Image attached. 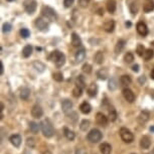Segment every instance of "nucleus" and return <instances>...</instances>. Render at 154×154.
<instances>
[{
    "mask_svg": "<svg viewBox=\"0 0 154 154\" xmlns=\"http://www.w3.org/2000/svg\"><path fill=\"white\" fill-rule=\"evenodd\" d=\"M40 128H42V134L45 136V137H53L54 134V126L51 124V122L49 121V119H45L42 123H40Z\"/></svg>",
    "mask_w": 154,
    "mask_h": 154,
    "instance_id": "1",
    "label": "nucleus"
},
{
    "mask_svg": "<svg viewBox=\"0 0 154 154\" xmlns=\"http://www.w3.org/2000/svg\"><path fill=\"white\" fill-rule=\"evenodd\" d=\"M48 59L53 60L56 63L57 68H60L65 65L66 63V56L63 53H60V51H54L51 54V56L48 57Z\"/></svg>",
    "mask_w": 154,
    "mask_h": 154,
    "instance_id": "2",
    "label": "nucleus"
},
{
    "mask_svg": "<svg viewBox=\"0 0 154 154\" xmlns=\"http://www.w3.org/2000/svg\"><path fill=\"white\" fill-rule=\"evenodd\" d=\"M42 13L46 19L49 20V21H56L57 19V12L54 11V9H53V8L49 6H43L42 9Z\"/></svg>",
    "mask_w": 154,
    "mask_h": 154,
    "instance_id": "3",
    "label": "nucleus"
},
{
    "mask_svg": "<svg viewBox=\"0 0 154 154\" xmlns=\"http://www.w3.org/2000/svg\"><path fill=\"white\" fill-rule=\"evenodd\" d=\"M102 137H103V135H102L100 130L98 129H92L87 135V138L91 143H98L99 141H101Z\"/></svg>",
    "mask_w": 154,
    "mask_h": 154,
    "instance_id": "4",
    "label": "nucleus"
},
{
    "mask_svg": "<svg viewBox=\"0 0 154 154\" xmlns=\"http://www.w3.org/2000/svg\"><path fill=\"white\" fill-rule=\"evenodd\" d=\"M120 136H121V139L125 143H131V142H133V140H134V135H133V133L130 131L129 129L124 128V127L120 129Z\"/></svg>",
    "mask_w": 154,
    "mask_h": 154,
    "instance_id": "5",
    "label": "nucleus"
},
{
    "mask_svg": "<svg viewBox=\"0 0 154 154\" xmlns=\"http://www.w3.org/2000/svg\"><path fill=\"white\" fill-rule=\"evenodd\" d=\"M23 6H24V9L28 14H32L36 10L37 2L35 0H24Z\"/></svg>",
    "mask_w": 154,
    "mask_h": 154,
    "instance_id": "6",
    "label": "nucleus"
},
{
    "mask_svg": "<svg viewBox=\"0 0 154 154\" xmlns=\"http://www.w3.org/2000/svg\"><path fill=\"white\" fill-rule=\"evenodd\" d=\"M35 26H36L37 29L40 30V31H45V30L48 29L49 25L45 18H42V17H38V18L35 19Z\"/></svg>",
    "mask_w": 154,
    "mask_h": 154,
    "instance_id": "7",
    "label": "nucleus"
},
{
    "mask_svg": "<svg viewBox=\"0 0 154 154\" xmlns=\"http://www.w3.org/2000/svg\"><path fill=\"white\" fill-rule=\"evenodd\" d=\"M136 29H137V32L140 34L141 36H146L148 34V28L147 25L145 24L144 22H138L137 25H136Z\"/></svg>",
    "mask_w": 154,
    "mask_h": 154,
    "instance_id": "8",
    "label": "nucleus"
},
{
    "mask_svg": "<svg viewBox=\"0 0 154 154\" xmlns=\"http://www.w3.org/2000/svg\"><path fill=\"white\" fill-rule=\"evenodd\" d=\"M43 115V110L39 105H34L31 109V116L35 119H39L42 118Z\"/></svg>",
    "mask_w": 154,
    "mask_h": 154,
    "instance_id": "9",
    "label": "nucleus"
},
{
    "mask_svg": "<svg viewBox=\"0 0 154 154\" xmlns=\"http://www.w3.org/2000/svg\"><path fill=\"white\" fill-rule=\"evenodd\" d=\"M123 96H124L125 100H126L127 102H129V103H133V102L135 101L134 93H133L131 90L128 89V88H125L123 90Z\"/></svg>",
    "mask_w": 154,
    "mask_h": 154,
    "instance_id": "10",
    "label": "nucleus"
},
{
    "mask_svg": "<svg viewBox=\"0 0 154 154\" xmlns=\"http://www.w3.org/2000/svg\"><path fill=\"white\" fill-rule=\"evenodd\" d=\"M96 121H97V123L99 125H101V126H106V125L108 124V118L101 112L97 113V115H96Z\"/></svg>",
    "mask_w": 154,
    "mask_h": 154,
    "instance_id": "11",
    "label": "nucleus"
},
{
    "mask_svg": "<svg viewBox=\"0 0 154 154\" xmlns=\"http://www.w3.org/2000/svg\"><path fill=\"white\" fill-rule=\"evenodd\" d=\"M9 140L11 142V144H12L14 147L18 148L20 146V144H21L22 139H21V136H20L19 134H14L12 136H10Z\"/></svg>",
    "mask_w": 154,
    "mask_h": 154,
    "instance_id": "12",
    "label": "nucleus"
},
{
    "mask_svg": "<svg viewBox=\"0 0 154 154\" xmlns=\"http://www.w3.org/2000/svg\"><path fill=\"white\" fill-rule=\"evenodd\" d=\"M154 10V1L153 0H145L143 3V11L149 13Z\"/></svg>",
    "mask_w": 154,
    "mask_h": 154,
    "instance_id": "13",
    "label": "nucleus"
},
{
    "mask_svg": "<svg viewBox=\"0 0 154 154\" xmlns=\"http://www.w3.org/2000/svg\"><path fill=\"white\" fill-rule=\"evenodd\" d=\"M86 57V51L85 48H80L79 51L75 53V62L77 63H82Z\"/></svg>",
    "mask_w": 154,
    "mask_h": 154,
    "instance_id": "14",
    "label": "nucleus"
},
{
    "mask_svg": "<svg viewBox=\"0 0 154 154\" xmlns=\"http://www.w3.org/2000/svg\"><path fill=\"white\" fill-rule=\"evenodd\" d=\"M87 92H88V95L91 98L96 97L97 94H98V86L96 85L95 83H92L91 85L88 87V90H87Z\"/></svg>",
    "mask_w": 154,
    "mask_h": 154,
    "instance_id": "15",
    "label": "nucleus"
},
{
    "mask_svg": "<svg viewBox=\"0 0 154 154\" xmlns=\"http://www.w3.org/2000/svg\"><path fill=\"white\" fill-rule=\"evenodd\" d=\"M72 108V101H69V99H65V100L62 101V110L65 113H68L69 111H71Z\"/></svg>",
    "mask_w": 154,
    "mask_h": 154,
    "instance_id": "16",
    "label": "nucleus"
},
{
    "mask_svg": "<svg viewBox=\"0 0 154 154\" xmlns=\"http://www.w3.org/2000/svg\"><path fill=\"white\" fill-rule=\"evenodd\" d=\"M140 146L143 149H148L151 146V139L149 136H143L140 140Z\"/></svg>",
    "mask_w": 154,
    "mask_h": 154,
    "instance_id": "17",
    "label": "nucleus"
},
{
    "mask_svg": "<svg viewBox=\"0 0 154 154\" xmlns=\"http://www.w3.org/2000/svg\"><path fill=\"white\" fill-rule=\"evenodd\" d=\"M108 75H109V72L108 69H107L106 68H103V69H100L99 71L97 72V77L99 80H106L107 78H108Z\"/></svg>",
    "mask_w": 154,
    "mask_h": 154,
    "instance_id": "18",
    "label": "nucleus"
},
{
    "mask_svg": "<svg viewBox=\"0 0 154 154\" xmlns=\"http://www.w3.org/2000/svg\"><path fill=\"white\" fill-rule=\"evenodd\" d=\"M72 46H75V48L82 45V39H81V37L75 32L72 33Z\"/></svg>",
    "mask_w": 154,
    "mask_h": 154,
    "instance_id": "19",
    "label": "nucleus"
},
{
    "mask_svg": "<svg viewBox=\"0 0 154 154\" xmlns=\"http://www.w3.org/2000/svg\"><path fill=\"white\" fill-rule=\"evenodd\" d=\"M131 83H132V79H131V77H130L129 75H123L120 78V84H121V86L127 87V86H129Z\"/></svg>",
    "mask_w": 154,
    "mask_h": 154,
    "instance_id": "20",
    "label": "nucleus"
},
{
    "mask_svg": "<svg viewBox=\"0 0 154 154\" xmlns=\"http://www.w3.org/2000/svg\"><path fill=\"white\" fill-rule=\"evenodd\" d=\"M114 28H115V21L112 19L106 21L105 24H104V30L107 31V32H113Z\"/></svg>",
    "mask_w": 154,
    "mask_h": 154,
    "instance_id": "21",
    "label": "nucleus"
},
{
    "mask_svg": "<svg viewBox=\"0 0 154 154\" xmlns=\"http://www.w3.org/2000/svg\"><path fill=\"white\" fill-rule=\"evenodd\" d=\"M149 117H150V114L148 111H142L140 113V115H139L138 117V121L140 122L141 124H144L146 123V122L149 120Z\"/></svg>",
    "mask_w": 154,
    "mask_h": 154,
    "instance_id": "22",
    "label": "nucleus"
},
{
    "mask_svg": "<svg viewBox=\"0 0 154 154\" xmlns=\"http://www.w3.org/2000/svg\"><path fill=\"white\" fill-rule=\"evenodd\" d=\"M80 110L83 114H89V113L92 111V107L88 102H83L80 106Z\"/></svg>",
    "mask_w": 154,
    "mask_h": 154,
    "instance_id": "23",
    "label": "nucleus"
},
{
    "mask_svg": "<svg viewBox=\"0 0 154 154\" xmlns=\"http://www.w3.org/2000/svg\"><path fill=\"white\" fill-rule=\"evenodd\" d=\"M100 150L102 154H111L112 146L109 143H103L100 145Z\"/></svg>",
    "mask_w": 154,
    "mask_h": 154,
    "instance_id": "24",
    "label": "nucleus"
},
{
    "mask_svg": "<svg viewBox=\"0 0 154 154\" xmlns=\"http://www.w3.org/2000/svg\"><path fill=\"white\" fill-rule=\"evenodd\" d=\"M125 45H126V42L124 39H119L117 42V45L115 46V53L116 54H121L122 51L125 48Z\"/></svg>",
    "mask_w": 154,
    "mask_h": 154,
    "instance_id": "25",
    "label": "nucleus"
},
{
    "mask_svg": "<svg viewBox=\"0 0 154 154\" xmlns=\"http://www.w3.org/2000/svg\"><path fill=\"white\" fill-rule=\"evenodd\" d=\"M106 6H107V10H108V12L114 13L115 11H116V7H117V4H116L115 0H108V2H107Z\"/></svg>",
    "mask_w": 154,
    "mask_h": 154,
    "instance_id": "26",
    "label": "nucleus"
},
{
    "mask_svg": "<svg viewBox=\"0 0 154 154\" xmlns=\"http://www.w3.org/2000/svg\"><path fill=\"white\" fill-rule=\"evenodd\" d=\"M33 68L35 69L36 72H45V63L39 62V60H35V62L33 63Z\"/></svg>",
    "mask_w": 154,
    "mask_h": 154,
    "instance_id": "27",
    "label": "nucleus"
},
{
    "mask_svg": "<svg viewBox=\"0 0 154 154\" xmlns=\"http://www.w3.org/2000/svg\"><path fill=\"white\" fill-rule=\"evenodd\" d=\"M75 86L80 87V88H82L83 90L86 88V82H85V78H84L82 75H78L77 80H75Z\"/></svg>",
    "mask_w": 154,
    "mask_h": 154,
    "instance_id": "28",
    "label": "nucleus"
},
{
    "mask_svg": "<svg viewBox=\"0 0 154 154\" xmlns=\"http://www.w3.org/2000/svg\"><path fill=\"white\" fill-rule=\"evenodd\" d=\"M94 60H95V62L96 63H98V65H101V63H103L104 62V54L102 53V51H97L95 54V57H94Z\"/></svg>",
    "mask_w": 154,
    "mask_h": 154,
    "instance_id": "29",
    "label": "nucleus"
},
{
    "mask_svg": "<svg viewBox=\"0 0 154 154\" xmlns=\"http://www.w3.org/2000/svg\"><path fill=\"white\" fill-rule=\"evenodd\" d=\"M30 96V90L28 88H22L21 91H20V98L22 100H27Z\"/></svg>",
    "mask_w": 154,
    "mask_h": 154,
    "instance_id": "30",
    "label": "nucleus"
},
{
    "mask_svg": "<svg viewBox=\"0 0 154 154\" xmlns=\"http://www.w3.org/2000/svg\"><path fill=\"white\" fill-rule=\"evenodd\" d=\"M31 54H32V46L29 45L24 46V48L22 49V56L24 57H29Z\"/></svg>",
    "mask_w": 154,
    "mask_h": 154,
    "instance_id": "31",
    "label": "nucleus"
},
{
    "mask_svg": "<svg viewBox=\"0 0 154 154\" xmlns=\"http://www.w3.org/2000/svg\"><path fill=\"white\" fill-rule=\"evenodd\" d=\"M129 9H130V12L133 15H135V14H137L138 10H139V5H138V2L137 1H133L131 4H130L129 6Z\"/></svg>",
    "mask_w": 154,
    "mask_h": 154,
    "instance_id": "32",
    "label": "nucleus"
},
{
    "mask_svg": "<svg viewBox=\"0 0 154 154\" xmlns=\"http://www.w3.org/2000/svg\"><path fill=\"white\" fill-rule=\"evenodd\" d=\"M63 131H65V136L66 137V139L69 141H72L75 139V133L72 131V130H69V128H65L63 129Z\"/></svg>",
    "mask_w": 154,
    "mask_h": 154,
    "instance_id": "33",
    "label": "nucleus"
},
{
    "mask_svg": "<svg viewBox=\"0 0 154 154\" xmlns=\"http://www.w3.org/2000/svg\"><path fill=\"white\" fill-rule=\"evenodd\" d=\"M154 56V51H153V49H151V48H148L145 51V53L143 54V57H144V60H151L153 57Z\"/></svg>",
    "mask_w": 154,
    "mask_h": 154,
    "instance_id": "34",
    "label": "nucleus"
},
{
    "mask_svg": "<svg viewBox=\"0 0 154 154\" xmlns=\"http://www.w3.org/2000/svg\"><path fill=\"white\" fill-rule=\"evenodd\" d=\"M29 128H30V131L32 132L33 134H37L39 131V125L37 123H35V122H30Z\"/></svg>",
    "mask_w": 154,
    "mask_h": 154,
    "instance_id": "35",
    "label": "nucleus"
},
{
    "mask_svg": "<svg viewBox=\"0 0 154 154\" xmlns=\"http://www.w3.org/2000/svg\"><path fill=\"white\" fill-rule=\"evenodd\" d=\"M124 60L126 63H131L133 60H134V56H133L132 53H126L124 56Z\"/></svg>",
    "mask_w": 154,
    "mask_h": 154,
    "instance_id": "36",
    "label": "nucleus"
},
{
    "mask_svg": "<svg viewBox=\"0 0 154 154\" xmlns=\"http://www.w3.org/2000/svg\"><path fill=\"white\" fill-rule=\"evenodd\" d=\"M82 93H83V89L78 86H75L74 90H72V95H74V97H75V98L81 97V96H82Z\"/></svg>",
    "mask_w": 154,
    "mask_h": 154,
    "instance_id": "37",
    "label": "nucleus"
},
{
    "mask_svg": "<svg viewBox=\"0 0 154 154\" xmlns=\"http://www.w3.org/2000/svg\"><path fill=\"white\" fill-rule=\"evenodd\" d=\"M89 126H90V121L86 120V119L85 120H83L80 124V128H81L82 131H87V129L89 128Z\"/></svg>",
    "mask_w": 154,
    "mask_h": 154,
    "instance_id": "38",
    "label": "nucleus"
},
{
    "mask_svg": "<svg viewBox=\"0 0 154 154\" xmlns=\"http://www.w3.org/2000/svg\"><path fill=\"white\" fill-rule=\"evenodd\" d=\"M53 78H54V81H57V82H63V74L60 72H54Z\"/></svg>",
    "mask_w": 154,
    "mask_h": 154,
    "instance_id": "39",
    "label": "nucleus"
},
{
    "mask_svg": "<svg viewBox=\"0 0 154 154\" xmlns=\"http://www.w3.org/2000/svg\"><path fill=\"white\" fill-rule=\"evenodd\" d=\"M117 82H116V79L115 78H112L111 80L109 81V90H111V91H114V90L117 89Z\"/></svg>",
    "mask_w": 154,
    "mask_h": 154,
    "instance_id": "40",
    "label": "nucleus"
},
{
    "mask_svg": "<svg viewBox=\"0 0 154 154\" xmlns=\"http://www.w3.org/2000/svg\"><path fill=\"white\" fill-rule=\"evenodd\" d=\"M109 119L112 122L116 121V119H117V112H116L115 109H111L109 111Z\"/></svg>",
    "mask_w": 154,
    "mask_h": 154,
    "instance_id": "41",
    "label": "nucleus"
},
{
    "mask_svg": "<svg viewBox=\"0 0 154 154\" xmlns=\"http://www.w3.org/2000/svg\"><path fill=\"white\" fill-rule=\"evenodd\" d=\"M145 51H146V49H145L143 45H137V49H136V53H137V54H138L139 57H143Z\"/></svg>",
    "mask_w": 154,
    "mask_h": 154,
    "instance_id": "42",
    "label": "nucleus"
},
{
    "mask_svg": "<svg viewBox=\"0 0 154 154\" xmlns=\"http://www.w3.org/2000/svg\"><path fill=\"white\" fill-rule=\"evenodd\" d=\"M20 35H21L23 38H27L28 36L30 35V31L27 29V28H22L20 30Z\"/></svg>",
    "mask_w": 154,
    "mask_h": 154,
    "instance_id": "43",
    "label": "nucleus"
},
{
    "mask_svg": "<svg viewBox=\"0 0 154 154\" xmlns=\"http://www.w3.org/2000/svg\"><path fill=\"white\" fill-rule=\"evenodd\" d=\"M83 72H86V74H91L92 72V66L89 65V63H85V65L83 66Z\"/></svg>",
    "mask_w": 154,
    "mask_h": 154,
    "instance_id": "44",
    "label": "nucleus"
},
{
    "mask_svg": "<svg viewBox=\"0 0 154 154\" xmlns=\"http://www.w3.org/2000/svg\"><path fill=\"white\" fill-rule=\"evenodd\" d=\"M11 28H12V26H11L10 23L6 22V23H4L3 26H2V31L5 32V33H7V32H9V31L11 30Z\"/></svg>",
    "mask_w": 154,
    "mask_h": 154,
    "instance_id": "45",
    "label": "nucleus"
},
{
    "mask_svg": "<svg viewBox=\"0 0 154 154\" xmlns=\"http://www.w3.org/2000/svg\"><path fill=\"white\" fill-rule=\"evenodd\" d=\"M26 144H27V146H28V147L33 148V147H34V145H35V141H34V139H33V138H27Z\"/></svg>",
    "mask_w": 154,
    "mask_h": 154,
    "instance_id": "46",
    "label": "nucleus"
},
{
    "mask_svg": "<svg viewBox=\"0 0 154 154\" xmlns=\"http://www.w3.org/2000/svg\"><path fill=\"white\" fill-rule=\"evenodd\" d=\"M90 3V0H79V4L81 7H87Z\"/></svg>",
    "mask_w": 154,
    "mask_h": 154,
    "instance_id": "47",
    "label": "nucleus"
},
{
    "mask_svg": "<svg viewBox=\"0 0 154 154\" xmlns=\"http://www.w3.org/2000/svg\"><path fill=\"white\" fill-rule=\"evenodd\" d=\"M74 2H75V0H63V5H65V7L69 8L74 4Z\"/></svg>",
    "mask_w": 154,
    "mask_h": 154,
    "instance_id": "48",
    "label": "nucleus"
},
{
    "mask_svg": "<svg viewBox=\"0 0 154 154\" xmlns=\"http://www.w3.org/2000/svg\"><path fill=\"white\" fill-rule=\"evenodd\" d=\"M145 82H146V77L145 75H141V77H139V79H138V83L140 84V85L143 86Z\"/></svg>",
    "mask_w": 154,
    "mask_h": 154,
    "instance_id": "49",
    "label": "nucleus"
},
{
    "mask_svg": "<svg viewBox=\"0 0 154 154\" xmlns=\"http://www.w3.org/2000/svg\"><path fill=\"white\" fill-rule=\"evenodd\" d=\"M75 154H87V152L84 149H77L75 150Z\"/></svg>",
    "mask_w": 154,
    "mask_h": 154,
    "instance_id": "50",
    "label": "nucleus"
},
{
    "mask_svg": "<svg viewBox=\"0 0 154 154\" xmlns=\"http://www.w3.org/2000/svg\"><path fill=\"white\" fill-rule=\"evenodd\" d=\"M132 71L135 72H139V65H134L132 66Z\"/></svg>",
    "mask_w": 154,
    "mask_h": 154,
    "instance_id": "51",
    "label": "nucleus"
},
{
    "mask_svg": "<svg viewBox=\"0 0 154 154\" xmlns=\"http://www.w3.org/2000/svg\"><path fill=\"white\" fill-rule=\"evenodd\" d=\"M3 63H2V62H0V74L3 75Z\"/></svg>",
    "mask_w": 154,
    "mask_h": 154,
    "instance_id": "52",
    "label": "nucleus"
},
{
    "mask_svg": "<svg viewBox=\"0 0 154 154\" xmlns=\"http://www.w3.org/2000/svg\"><path fill=\"white\" fill-rule=\"evenodd\" d=\"M150 75H151V79H153V80H154V69H152V71H151Z\"/></svg>",
    "mask_w": 154,
    "mask_h": 154,
    "instance_id": "53",
    "label": "nucleus"
},
{
    "mask_svg": "<svg viewBox=\"0 0 154 154\" xmlns=\"http://www.w3.org/2000/svg\"><path fill=\"white\" fill-rule=\"evenodd\" d=\"M126 26H127V27H130V26H131V22H130V21L126 22Z\"/></svg>",
    "mask_w": 154,
    "mask_h": 154,
    "instance_id": "54",
    "label": "nucleus"
},
{
    "mask_svg": "<svg viewBox=\"0 0 154 154\" xmlns=\"http://www.w3.org/2000/svg\"><path fill=\"white\" fill-rule=\"evenodd\" d=\"M150 131L151 132H154V127H150Z\"/></svg>",
    "mask_w": 154,
    "mask_h": 154,
    "instance_id": "55",
    "label": "nucleus"
},
{
    "mask_svg": "<svg viewBox=\"0 0 154 154\" xmlns=\"http://www.w3.org/2000/svg\"><path fill=\"white\" fill-rule=\"evenodd\" d=\"M7 1H9V2H11V1H14V0H7Z\"/></svg>",
    "mask_w": 154,
    "mask_h": 154,
    "instance_id": "56",
    "label": "nucleus"
},
{
    "mask_svg": "<svg viewBox=\"0 0 154 154\" xmlns=\"http://www.w3.org/2000/svg\"><path fill=\"white\" fill-rule=\"evenodd\" d=\"M152 45H154V42H152Z\"/></svg>",
    "mask_w": 154,
    "mask_h": 154,
    "instance_id": "57",
    "label": "nucleus"
},
{
    "mask_svg": "<svg viewBox=\"0 0 154 154\" xmlns=\"http://www.w3.org/2000/svg\"><path fill=\"white\" fill-rule=\"evenodd\" d=\"M25 154H29V153H25Z\"/></svg>",
    "mask_w": 154,
    "mask_h": 154,
    "instance_id": "58",
    "label": "nucleus"
},
{
    "mask_svg": "<svg viewBox=\"0 0 154 154\" xmlns=\"http://www.w3.org/2000/svg\"><path fill=\"white\" fill-rule=\"evenodd\" d=\"M132 154H135V153H132Z\"/></svg>",
    "mask_w": 154,
    "mask_h": 154,
    "instance_id": "59",
    "label": "nucleus"
}]
</instances>
